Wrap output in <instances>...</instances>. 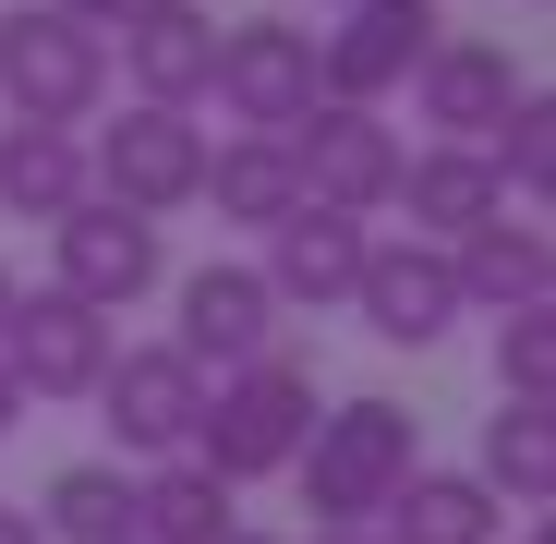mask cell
<instances>
[{"instance_id": "30", "label": "cell", "mask_w": 556, "mask_h": 544, "mask_svg": "<svg viewBox=\"0 0 556 544\" xmlns=\"http://www.w3.org/2000/svg\"><path fill=\"white\" fill-rule=\"evenodd\" d=\"M303 544H376V532H303Z\"/></svg>"}, {"instance_id": "20", "label": "cell", "mask_w": 556, "mask_h": 544, "mask_svg": "<svg viewBox=\"0 0 556 544\" xmlns=\"http://www.w3.org/2000/svg\"><path fill=\"white\" fill-rule=\"evenodd\" d=\"M496 520H508V508H496L472 472H435V460H424V472L388 496L376 544H496Z\"/></svg>"}, {"instance_id": "6", "label": "cell", "mask_w": 556, "mask_h": 544, "mask_svg": "<svg viewBox=\"0 0 556 544\" xmlns=\"http://www.w3.org/2000/svg\"><path fill=\"white\" fill-rule=\"evenodd\" d=\"M435 37H447L435 0H339V25L315 37V98H339V110H388L400 85L424 73Z\"/></svg>"}, {"instance_id": "9", "label": "cell", "mask_w": 556, "mask_h": 544, "mask_svg": "<svg viewBox=\"0 0 556 544\" xmlns=\"http://www.w3.org/2000/svg\"><path fill=\"white\" fill-rule=\"evenodd\" d=\"M110 315H85L73 291H13V327H0V376L25 400H98L110 376Z\"/></svg>"}, {"instance_id": "11", "label": "cell", "mask_w": 556, "mask_h": 544, "mask_svg": "<svg viewBox=\"0 0 556 544\" xmlns=\"http://www.w3.org/2000/svg\"><path fill=\"white\" fill-rule=\"evenodd\" d=\"M110 73L134 85L146 110H194L206 73H218V13H206V0H122V25H110Z\"/></svg>"}, {"instance_id": "4", "label": "cell", "mask_w": 556, "mask_h": 544, "mask_svg": "<svg viewBox=\"0 0 556 544\" xmlns=\"http://www.w3.org/2000/svg\"><path fill=\"white\" fill-rule=\"evenodd\" d=\"M85 194H110V206H134V218H169V206H194L206 194V122L194 110H122V122H98L85 134Z\"/></svg>"}, {"instance_id": "25", "label": "cell", "mask_w": 556, "mask_h": 544, "mask_svg": "<svg viewBox=\"0 0 556 544\" xmlns=\"http://www.w3.org/2000/svg\"><path fill=\"white\" fill-rule=\"evenodd\" d=\"M496 388L508 400H556V303L496 315Z\"/></svg>"}, {"instance_id": "13", "label": "cell", "mask_w": 556, "mask_h": 544, "mask_svg": "<svg viewBox=\"0 0 556 544\" xmlns=\"http://www.w3.org/2000/svg\"><path fill=\"white\" fill-rule=\"evenodd\" d=\"M351 315L376 327L388 351H435V339L459 327V279H447V242H363Z\"/></svg>"}, {"instance_id": "29", "label": "cell", "mask_w": 556, "mask_h": 544, "mask_svg": "<svg viewBox=\"0 0 556 544\" xmlns=\"http://www.w3.org/2000/svg\"><path fill=\"white\" fill-rule=\"evenodd\" d=\"M218 544H278V532H254V520H230V532H218Z\"/></svg>"}, {"instance_id": "27", "label": "cell", "mask_w": 556, "mask_h": 544, "mask_svg": "<svg viewBox=\"0 0 556 544\" xmlns=\"http://www.w3.org/2000/svg\"><path fill=\"white\" fill-rule=\"evenodd\" d=\"M0 544H49V532H37V508H0Z\"/></svg>"}, {"instance_id": "23", "label": "cell", "mask_w": 556, "mask_h": 544, "mask_svg": "<svg viewBox=\"0 0 556 544\" xmlns=\"http://www.w3.org/2000/svg\"><path fill=\"white\" fill-rule=\"evenodd\" d=\"M230 532V484L206 460H157L134 484V544H218Z\"/></svg>"}, {"instance_id": "14", "label": "cell", "mask_w": 556, "mask_h": 544, "mask_svg": "<svg viewBox=\"0 0 556 544\" xmlns=\"http://www.w3.org/2000/svg\"><path fill=\"white\" fill-rule=\"evenodd\" d=\"M363 242H376L363 218H339V206H291V218L266 230V266H254V279H266L278 315H339L351 279H363Z\"/></svg>"}, {"instance_id": "28", "label": "cell", "mask_w": 556, "mask_h": 544, "mask_svg": "<svg viewBox=\"0 0 556 544\" xmlns=\"http://www.w3.org/2000/svg\"><path fill=\"white\" fill-rule=\"evenodd\" d=\"M13 423H25V388H13V376H0V435H13Z\"/></svg>"}, {"instance_id": "17", "label": "cell", "mask_w": 556, "mask_h": 544, "mask_svg": "<svg viewBox=\"0 0 556 544\" xmlns=\"http://www.w3.org/2000/svg\"><path fill=\"white\" fill-rule=\"evenodd\" d=\"M400 206H412V242H472L484 218H508V181L484 146H424L400 157Z\"/></svg>"}, {"instance_id": "8", "label": "cell", "mask_w": 556, "mask_h": 544, "mask_svg": "<svg viewBox=\"0 0 556 544\" xmlns=\"http://www.w3.org/2000/svg\"><path fill=\"white\" fill-rule=\"evenodd\" d=\"M194 412H206V376H194L169 339L110 351V376H98V423H110L122 460H194Z\"/></svg>"}, {"instance_id": "16", "label": "cell", "mask_w": 556, "mask_h": 544, "mask_svg": "<svg viewBox=\"0 0 556 544\" xmlns=\"http://www.w3.org/2000/svg\"><path fill=\"white\" fill-rule=\"evenodd\" d=\"M447 279H459V315H520V303H556V242L544 218H484L472 242H447Z\"/></svg>"}, {"instance_id": "5", "label": "cell", "mask_w": 556, "mask_h": 544, "mask_svg": "<svg viewBox=\"0 0 556 544\" xmlns=\"http://www.w3.org/2000/svg\"><path fill=\"white\" fill-rule=\"evenodd\" d=\"M278 146H291V181H303V206H339V218H388L400 206V134L376 122V110H339V98H315L291 134H278Z\"/></svg>"}, {"instance_id": "24", "label": "cell", "mask_w": 556, "mask_h": 544, "mask_svg": "<svg viewBox=\"0 0 556 544\" xmlns=\"http://www.w3.org/2000/svg\"><path fill=\"white\" fill-rule=\"evenodd\" d=\"M484 157H496V181H508L520 206H544V181H556V98H544V85L508 98V122L484 134Z\"/></svg>"}, {"instance_id": "31", "label": "cell", "mask_w": 556, "mask_h": 544, "mask_svg": "<svg viewBox=\"0 0 556 544\" xmlns=\"http://www.w3.org/2000/svg\"><path fill=\"white\" fill-rule=\"evenodd\" d=\"M0 327H13V266H0Z\"/></svg>"}, {"instance_id": "22", "label": "cell", "mask_w": 556, "mask_h": 544, "mask_svg": "<svg viewBox=\"0 0 556 544\" xmlns=\"http://www.w3.org/2000/svg\"><path fill=\"white\" fill-rule=\"evenodd\" d=\"M37 532H49V544H134V472H122V460H73V472H49Z\"/></svg>"}, {"instance_id": "26", "label": "cell", "mask_w": 556, "mask_h": 544, "mask_svg": "<svg viewBox=\"0 0 556 544\" xmlns=\"http://www.w3.org/2000/svg\"><path fill=\"white\" fill-rule=\"evenodd\" d=\"M49 13H73V25H98V37H110V25H122V0H49Z\"/></svg>"}, {"instance_id": "19", "label": "cell", "mask_w": 556, "mask_h": 544, "mask_svg": "<svg viewBox=\"0 0 556 544\" xmlns=\"http://www.w3.org/2000/svg\"><path fill=\"white\" fill-rule=\"evenodd\" d=\"M472 484L508 496V508H556V400H496V412H484Z\"/></svg>"}, {"instance_id": "1", "label": "cell", "mask_w": 556, "mask_h": 544, "mask_svg": "<svg viewBox=\"0 0 556 544\" xmlns=\"http://www.w3.org/2000/svg\"><path fill=\"white\" fill-rule=\"evenodd\" d=\"M412 472H424V412L412 400H339V412H315L303 460H291L315 532H376Z\"/></svg>"}, {"instance_id": "3", "label": "cell", "mask_w": 556, "mask_h": 544, "mask_svg": "<svg viewBox=\"0 0 556 544\" xmlns=\"http://www.w3.org/2000/svg\"><path fill=\"white\" fill-rule=\"evenodd\" d=\"M0 110L13 122H49V134H85L110 110V37L25 0V13H0Z\"/></svg>"}, {"instance_id": "21", "label": "cell", "mask_w": 556, "mask_h": 544, "mask_svg": "<svg viewBox=\"0 0 556 544\" xmlns=\"http://www.w3.org/2000/svg\"><path fill=\"white\" fill-rule=\"evenodd\" d=\"M0 206H13V218H73L85 206V134L0 122Z\"/></svg>"}, {"instance_id": "18", "label": "cell", "mask_w": 556, "mask_h": 544, "mask_svg": "<svg viewBox=\"0 0 556 544\" xmlns=\"http://www.w3.org/2000/svg\"><path fill=\"white\" fill-rule=\"evenodd\" d=\"M194 206H218L230 230H278V218H291L303 206V181H291V146H278V134H230V146H206V194Z\"/></svg>"}, {"instance_id": "2", "label": "cell", "mask_w": 556, "mask_h": 544, "mask_svg": "<svg viewBox=\"0 0 556 544\" xmlns=\"http://www.w3.org/2000/svg\"><path fill=\"white\" fill-rule=\"evenodd\" d=\"M303 435H315V363L254 351V363H230V376L206 388V412H194V460L242 496V484H266V472H291Z\"/></svg>"}, {"instance_id": "7", "label": "cell", "mask_w": 556, "mask_h": 544, "mask_svg": "<svg viewBox=\"0 0 556 544\" xmlns=\"http://www.w3.org/2000/svg\"><path fill=\"white\" fill-rule=\"evenodd\" d=\"M49 254H61L49 291H73L85 315H122V303H146V291L169 279L157 218H134V206H110V194H85L73 218H49Z\"/></svg>"}, {"instance_id": "12", "label": "cell", "mask_w": 556, "mask_h": 544, "mask_svg": "<svg viewBox=\"0 0 556 544\" xmlns=\"http://www.w3.org/2000/svg\"><path fill=\"white\" fill-rule=\"evenodd\" d=\"M181 327H169V351L194 363V376H230V363H254V351H278V303H266V279L242 254H206V266H181Z\"/></svg>"}, {"instance_id": "15", "label": "cell", "mask_w": 556, "mask_h": 544, "mask_svg": "<svg viewBox=\"0 0 556 544\" xmlns=\"http://www.w3.org/2000/svg\"><path fill=\"white\" fill-rule=\"evenodd\" d=\"M508 98H520V61L496 37H435L424 73H412V110L435 122V146H484L508 122Z\"/></svg>"}, {"instance_id": "10", "label": "cell", "mask_w": 556, "mask_h": 544, "mask_svg": "<svg viewBox=\"0 0 556 544\" xmlns=\"http://www.w3.org/2000/svg\"><path fill=\"white\" fill-rule=\"evenodd\" d=\"M206 98L242 122V134H291L315 110V25H218V73H206Z\"/></svg>"}]
</instances>
